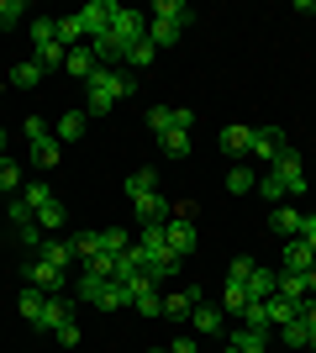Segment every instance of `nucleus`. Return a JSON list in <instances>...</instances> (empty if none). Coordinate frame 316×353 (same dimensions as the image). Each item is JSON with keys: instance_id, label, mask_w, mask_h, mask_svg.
<instances>
[{"instance_id": "4", "label": "nucleus", "mask_w": 316, "mask_h": 353, "mask_svg": "<svg viewBox=\"0 0 316 353\" xmlns=\"http://www.w3.org/2000/svg\"><path fill=\"white\" fill-rule=\"evenodd\" d=\"M269 179H274L285 195H301V190H306V159L285 143V148H280V159L269 163Z\"/></svg>"}, {"instance_id": "44", "label": "nucleus", "mask_w": 316, "mask_h": 353, "mask_svg": "<svg viewBox=\"0 0 316 353\" xmlns=\"http://www.w3.org/2000/svg\"><path fill=\"white\" fill-rule=\"evenodd\" d=\"M6 211H11V221H16V227H32V221H37V216H32V206L21 201V195H16V201H11Z\"/></svg>"}, {"instance_id": "25", "label": "nucleus", "mask_w": 316, "mask_h": 353, "mask_svg": "<svg viewBox=\"0 0 316 353\" xmlns=\"http://www.w3.org/2000/svg\"><path fill=\"white\" fill-rule=\"evenodd\" d=\"M132 248V232H127V227H105L101 232V253L105 259H116V253H127Z\"/></svg>"}, {"instance_id": "3", "label": "nucleus", "mask_w": 316, "mask_h": 353, "mask_svg": "<svg viewBox=\"0 0 316 353\" xmlns=\"http://www.w3.org/2000/svg\"><path fill=\"white\" fill-rule=\"evenodd\" d=\"M27 143H32V163L37 169H59L63 148H59V137H53V127L43 117H27Z\"/></svg>"}, {"instance_id": "43", "label": "nucleus", "mask_w": 316, "mask_h": 353, "mask_svg": "<svg viewBox=\"0 0 316 353\" xmlns=\"http://www.w3.org/2000/svg\"><path fill=\"white\" fill-rule=\"evenodd\" d=\"M248 274H253V259H232V269H227V285H248Z\"/></svg>"}, {"instance_id": "31", "label": "nucleus", "mask_w": 316, "mask_h": 353, "mask_svg": "<svg viewBox=\"0 0 316 353\" xmlns=\"http://www.w3.org/2000/svg\"><path fill=\"white\" fill-rule=\"evenodd\" d=\"M242 327H258V332H269V301H248V306H242V316H238Z\"/></svg>"}, {"instance_id": "33", "label": "nucleus", "mask_w": 316, "mask_h": 353, "mask_svg": "<svg viewBox=\"0 0 316 353\" xmlns=\"http://www.w3.org/2000/svg\"><path fill=\"white\" fill-rule=\"evenodd\" d=\"M148 43L153 48H174V43H180V27H169V21H153V16H148Z\"/></svg>"}, {"instance_id": "32", "label": "nucleus", "mask_w": 316, "mask_h": 353, "mask_svg": "<svg viewBox=\"0 0 316 353\" xmlns=\"http://www.w3.org/2000/svg\"><path fill=\"white\" fill-rule=\"evenodd\" d=\"M59 43H63V48L90 43V37H85V21H79V16H59Z\"/></svg>"}, {"instance_id": "6", "label": "nucleus", "mask_w": 316, "mask_h": 353, "mask_svg": "<svg viewBox=\"0 0 316 353\" xmlns=\"http://www.w3.org/2000/svg\"><path fill=\"white\" fill-rule=\"evenodd\" d=\"M21 280H27L32 290H48V295H59L69 274H59V269H53V264H43V259L32 253V259H27V269H21Z\"/></svg>"}, {"instance_id": "39", "label": "nucleus", "mask_w": 316, "mask_h": 353, "mask_svg": "<svg viewBox=\"0 0 316 353\" xmlns=\"http://www.w3.org/2000/svg\"><path fill=\"white\" fill-rule=\"evenodd\" d=\"M21 201H27V206H32V216H37V211H43L48 201H59V195L48 190V185H21Z\"/></svg>"}, {"instance_id": "30", "label": "nucleus", "mask_w": 316, "mask_h": 353, "mask_svg": "<svg viewBox=\"0 0 316 353\" xmlns=\"http://www.w3.org/2000/svg\"><path fill=\"white\" fill-rule=\"evenodd\" d=\"M227 190H232V195H248V190H258V174L248 169V163H232V174H227Z\"/></svg>"}, {"instance_id": "13", "label": "nucleus", "mask_w": 316, "mask_h": 353, "mask_svg": "<svg viewBox=\"0 0 316 353\" xmlns=\"http://www.w3.org/2000/svg\"><path fill=\"white\" fill-rule=\"evenodd\" d=\"M190 327H196L200 338H216L227 327V311L222 306H206V301H196V311H190Z\"/></svg>"}, {"instance_id": "34", "label": "nucleus", "mask_w": 316, "mask_h": 353, "mask_svg": "<svg viewBox=\"0 0 316 353\" xmlns=\"http://www.w3.org/2000/svg\"><path fill=\"white\" fill-rule=\"evenodd\" d=\"M16 185H21V163H16L11 153H6V159H0V201H6V195H11Z\"/></svg>"}, {"instance_id": "15", "label": "nucleus", "mask_w": 316, "mask_h": 353, "mask_svg": "<svg viewBox=\"0 0 316 353\" xmlns=\"http://www.w3.org/2000/svg\"><path fill=\"white\" fill-rule=\"evenodd\" d=\"M153 21H169V27H190V16H196V11H190V6H185V0H153Z\"/></svg>"}, {"instance_id": "40", "label": "nucleus", "mask_w": 316, "mask_h": 353, "mask_svg": "<svg viewBox=\"0 0 316 353\" xmlns=\"http://www.w3.org/2000/svg\"><path fill=\"white\" fill-rule=\"evenodd\" d=\"M153 59H158V48H153L148 37H143V43H132V48H127V63H132V69H148Z\"/></svg>"}, {"instance_id": "19", "label": "nucleus", "mask_w": 316, "mask_h": 353, "mask_svg": "<svg viewBox=\"0 0 316 353\" xmlns=\"http://www.w3.org/2000/svg\"><path fill=\"white\" fill-rule=\"evenodd\" d=\"M63 69L74 74V79H85V85H90V74L101 69V63H95V53H90V43H79V48H69V59H63Z\"/></svg>"}, {"instance_id": "14", "label": "nucleus", "mask_w": 316, "mask_h": 353, "mask_svg": "<svg viewBox=\"0 0 316 353\" xmlns=\"http://www.w3.org/2000/svg\"><path fill=\"white\" fill-rule=\"evenodd\" d=\"M79 21H85V37H101L111 27V0H90V6H79Z\"/></svg>"}, {"instance_id": "20", "label": "nucleus", "mask_w": 316, "mask_h": 353, "mask_svg": "<svg viewBox=\"0 0 316 353\" xmlns=\"http://www.w3.org/2000/svg\"><path fill=\"white\" fill-rule=\"evenodd\" d=\"M280 148H285V132H280V127H253V153L258 159H280Z\"/></svg>"}, {"instance_id": "45", "label": "nucleus", "mask_w": 316, "mask_h": 353, "mask_svg": "<svg viewBox=\"0 0 316 353\" xmlns=\"http://www.w3.org/2000/svg\"><path fill=\"white\" fill-rule=\"evenodd\" d=\"M53 338H59L63 348H79V322H63L59 332H53Z\"/></svg>"}, {"instance_id": "18", "label": "nucleus", "mask_w": 316, "mask_h": 353, "mask_svg": "<svg viewBox=\"0 0 316 353\" xmlns=\"http://www.w3.org/2000/svg\"><path fill=\"white\" fill-rule=\"evenodd\" d=\"M90 306H101V311H121V306H132V290H127L121 280H105L101 290H95Z\"/></svg>"}, {"instance_id": "17", "label": "nucleus", "mask_w": 316, "mask_h": 353, "mask_svg": "<svg viewBox=\"0 0 316 353\" xmlns=\"http://www.w3.org/2000/svg\"><path fill=\"white\" fill-rule=\"evenodd\" d=\"M301 221H306V211H295V206H274L269 227H274V237L285 243V237H301Z\"/></svg>"}, {"instance_id": "52", "label": "nucleus", "mask_w": 316, "mask_h": 353, "mask_svg": "<svg viewBox=\"0 0 316 353\" xmlns=\"http://www.w3.org/2000/svg\"><path fill=\"white\" fill-rule=\"evenodd\" d=\"M227 353H232V348H227Z\"/></svg>"}, {"instance_id": "37", "label": "nucleus", "mask_w": 316, "mask_h": 353, "mask_svg": "<svg viewBox=\"0 0 316 353\" xmlns=\"http://www.w3.org/2000/svg\"><path fill=\"white\" fill-rule=\"evenodd\" d=\"M43 301H48V290H32V285H21V301H16V311H21V316H37V311H43Z\"/></svg>"}, {"instance_id": "49", "label": "nucleus", "mask_w": 316, "mask_h": 353, "mask_svg": "<svg viewBox=\"0 0 316 353\" xmlns=\"http://www.w3.org/2000/svg\"><path fill=\"white\" fill-rule=\"evenodd\" d=\"M0 159H6V127H0Z\"/></svg>"}, {"instance_id": "28", "label": "nucleus", "mask_w": 316, "mask_h": 353, "mask_svg": "<svg viewBox=\"0 0 316 353\" xmlns=\"http://www.w3.org/2000/svg\"><path fill=\"white\" fill-rule=\"evenodd\" d=\"M153 190H158V174H153V169H132V174H127V201L153 195Z\"/></svg>"}, {"instance_id": "16", "label": "nucleus", "mask_w": 316, "mask_h": 353, "mask_svg": "<svg viewBox=\"0 0 316 353\" xmlns=\"http://www.w3.org/2000/svg\"><path fill=\"white\" fill-rule=\"evenodd\" d=\"M196 301H200V290H169L164 295V316H169V322H190Z\"/></svg>"}, {"instance_id": "36", "label": "nucleus", "mask_w": 316, "mask_h": 353, "mask_svg": "<svg viewBox=\"0 0 316 353\" xmlns=\"http://www.w3.org/2000/svg\"><path fill=\"white\" fill-rule=\"evenodd\" d=\"M242 306H248V285H227L222 290V311L227 316H242Z\"/></svg>"}, {"instance_id": "22", "label": "nucleus", "mask_w": 316, "mask_h": 353, "mask_svg": "<svg viewBox=\"0 0 316 353\" xmlns=\"http://www.w3.org/2000/svg\"><path fill=\"white\" fill-rule=\"evenodd\" d=\"M311 264H316V253L306 248L301 237H285V274H306Z\"/></svg>"}, {"instance_id": "12", "label": "nucleus", "mask_w": 316, "mask_h": 353, "mask_svg": "<svg viewBox=\"0 0 316 353\" xmlns=\"http://www.w3.org/2000/svg\"><path fill=\"white\" fill-rule=\"evenodd\" d=\"M216 143H222L227 159H248V153H253V127H238V121H232V127H222Z\"/></svg>"}, {"instance_id": "42", "label": "nucleus", "mask_w": 316, "mask_h": 353, "mask_svg": "<svg viewBox=\"0 0 316 353\" xmlns=\"http://www.w3.org/2000/svg\"><path fill=\"white\" fill-rule=\"evenodd\" d=\"M132 306L143 311V316H164V295H158V290H153V295H137Z\"/></svg>"}, {"instance_id": "47", "label": "nucleus", "mask_w": 316, "mask_h": 353, "mask_svg": "<svg viewBox=\"0 0 316 353\" xmlns=\"http://www.w3.org/2000/svg\"><path fill=\"white\" fill-rule=\"evenodd\" d=\"M169 353H200V343L196 338H174V343H169Z\"/></svg>"}, {"instance_id": "10", "label": "nucleus", "mask_w": 316, "mask_h": 353, "mask_svg": "<svg viewBox=\"0 0 316 353\" xmlns=\"http://www.w3.org/2000/svg\"><path fill=\"white\" fill-rule=\"evenodd\" d=\"M227 348L232 353H269V332H258V327H232V332H227Z\"/></svg>"}, {"instance_id": "9", "label": "nucleus", "mask_w": 316, "mask_h": 353, "mask_svg": "<svg viewBox=\"0 0 316 353\" xmlns=\"http://www.w3.org/2000/svg\"><path fill=\"white\" fill-rule=\"evenodd\" d=\"M63 322H74V306H69L63 295H48V301H43V311L32 316V327H37V332H59Z\"/></svg>"}, {"instance_id": "11", "label": "nucleus", "mask_w": 316, "mask_h": 353, "mask_svg": "<svg viewBox=\"0 0 316 353\" xmlns=\"http://www.w3.org/2000/svg\"><path fill=\"white\" fill-rule=\"evenodd\" d=\"M37 259H43V264H53L59 274H69V264H74V243H69V237H43Z\"/></svg>"}, {"instance_id": "46", "label": "nucleus", "mask_w": 316, "mask_h": 353, "mask_svg": "<svg viewBox=\"0 0 316 353\" xmlns=\"http://www.w3.org/2000/svg\"><path fill=\"white\" fill-rule=\"evenodd\" d=\"M301 243L316 253V216H306V221H301Z\"/></svg>"}, {"instance_id": "38", "label": "nucleus", "mask_w": 316, "mask_h": 353, "mask_svg": "<svg viewBox=\"0 0 316 353\" xmlns=\"http://www.w3.org/2000/svg\"><path fill=\"white\" fill-rule=\"evenodd\" d=\"M274 295H285V301L301 306V301H306V274H280V290H274Z\"/></svg>"}, {"instance_id": "35", "label": "nucleus", "mask_w": 316, "mask_h": 353, "mask_svg": "<svg viewBox=\"0 0 316 353\" xmlns=\"http://www.w3.org/2000/svg\"><path fill=\"white\" fill-rule=\"evenodd\" d=\"M295 316H301V306H295V301H285V295H274V301H269V322H274V327L295 322Z\"/></svg>"}, {"instance_id": "48", "label": "nucleus", "mask_w": 316, "mask_h": 353, "mask_svg": "<svg viewBox=\"0 0 316 353\" xmlns=\"http://www.w3.org/2000/svg\"><path fill=\"white\" fill-rule=\"evenodd\" d=\"M306 295H316V264L306 269Z\"/></svg>"}, {"instance_id": "23", "label": "nucleus", "mask_w": 316, "mask_h": 353, "mask_svg": "<svg viewBox=\"0 0 316 353\" xmlns=\"http://www.w3.org/2000/svg\"><path fill=\"white\" fill-rule=\"evenodd\" d=\"M43 79H48V69H43L37 59H21V63H11V85H16V90H37Z\"/></svg>"}, {"instance_id": "51", "label": "nucleus", "mask_w": 316, "mask_h": 353, "mask_svg": "<svg viewBox=\"0 0 316 353\" xmlns=\"http://www.w3.org/2000/svg\"><path fill=\"white\" fill-rule=\"evenodd\" d=\"M148 353H169V348H148Z\"/></svg>"}, {"instance_id": "41", "label": "nucleus", "mask_w": 316, "mask_h": 353, "mask_svg": "<svg viewBox=\"0 0 316 353\" xmlns=\"http://www.w3.org/2000/svg\"><path fill=\"white\" fill-rule=\"evenodd\" d=\"M27 16V0H0V27H16Z\"/></svg>"}, {"instance_id": "8", "label": "nucleus", "mask_w": 316, "mask_h": 353, "mask_svg": "<svg viewBox=\"0 0 316 353\" xmlns=\"http://www.w3.org/2000/svg\"><path fill=\"white\" fill-rule=\"evenodd\" d=\"M148 127L158 137L174 132V127H196V111H185V105H148Z\"/></svg>"}, {"instance_id": "2", "label": "nucleus", "mask_w": 316, "mask_h": 353, "mask_svg": "<svg viewBox=\"0 0 316 353\" xmlns=\"http://www.w3.org/2000/svg\"><path fill=\"white\" fill-rule=\"evenodd\" d=\"M132 79L127 74H116V69H95L90 74V85H85V117H105L111 105L121 101V95H132Z\"/></svg>"}, {"instance_id": "29", "label": "nucleus", "mask_w": 316, "mask_h": 353, "mask_svg": "<svg viewBox=\"0 0 316 353\" xmlns=\"http://www.w3.org/2000/svg\"><path fill=\"white\" fill-rule=\"evenodd\" d=\"M63 221H69V211H63V201H48L43 211H37V227H43V237H53L63 227Z\"/></svg>"}, {"instance_id": "7", "label": "nucleus", "mask_w": 316, "mask_h": 353, "mask_svg": "<svg viewBox=\"0 0 316 353\" xmlns=\"http://www.w3.org/2000/svg\"><path fill=\"white\" fill-rule=\"evenodd\" d=\"M132 216H137V227H164V221L174 216V206L153 190V195H137V201H132Z\"/></svg>"}, {"instance_id": "1", "label": "nucleus", "mask_w": 316, "mask_h": 353, "mask_svg": "<svg viewBox=\"0 0 316 353\" xmlns=\"http://www.w3.org/2000/svg\"><path fill=\"white\" fill-rule=\"evenodd\" d=\"M164 227H169V221H164ZM164 227H143V232H137V253H143V269H148L153 280H164V274H180V269H185V259L169 248Z\"/></svg>"}, {"instance_id": "24", "label": "nucleus", "mask_w": 316, "mask_h": 353, "mask_svg": "<svg viewBox=\"0 0 316 353\" xmlns=\"http://www.w3.org/2000/svg\"><path fill=\"white\" fill-rule=\"evenodd\" d=\"M85 127H90V117H85V111H63L59 127H53V137H59V143H79V137H85Z\"/></svg>"}, {"instance_id": "26", "label": "nucleus", "mask_w": 316, "mask_h": 353, "mask_svg": "<svg viewBox=\"0 0 316 353\" xmlns=\"http://www.w3.org/2000/svg\"><path fill=\"white\" fill-rule=\"evenodd\" d=\"M274 332H280V338H285V348H311V327L301 322V316H295V322H285V327H274Z\"/></svg>"}, {"instance_id": "27", "label": "nucleus", "mask_w": 316, "mask_h": 353, "mask_svg": "<svg viewBox=\"0 0 316 353\" xmlns=\"http://www.w3.org/2000/svg\"><path fill=\"white\" fill-rule=\"evenodd\" d=\"M158 143H164V159H190V127H174Z\"/></svg>"}, {"instance_id": "50", "label": "nucleus", "mask_w": 316, "mask_h": 353, "mask_svg": "<svg viewBox=\"0 0 316 353\" xmlns=\"http://www.w3.org/2000/svg\"><path fill=\"white\" fill-rule=\"evenodd\" d=\"M311 353H316V332H311Z\"/></svg>"}, {"instance_id": "21", "label": "nucleus", "mask_w": 316, "mask_h": 353, "mask_svg": "<svg viewBox=\"0 0 316 353\" xmlns=\"http://www.w3.org/2000/svg\"><path fill=\"white\" fill-rule=\"evenodd\" d=\"M274 290H280V274L253 264V274H248V301H274Z\"/></svg>"}, {"instance_id": "5", "label": "nucleus", "mask_w": 316, "mask_h": 353, "mask_svg": "<svg viewBox=\"0 0 316 353\" xmlns=\"http://www.w3.org/2000/svg\"><path fill=\"white\" fill-rule=\"evenodd\" d=\"M164 237H169V248L180 253V259H190V253H196L200 232H196V221H190V206H174V216H169Z\"/></svg>"}]
</instances>
